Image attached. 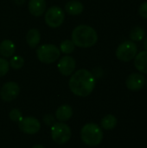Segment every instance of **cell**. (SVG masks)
Returning a JSON list of instances; mask_svg holds the SVG:
<instances>
[{"instance_id":"cell-1","label":"cell","mask_w":147,"mask_h":148,"mask_svg":"<svg viewBox=\"0 0 147 148\" xmlns=\"http://www.w3.org/2000/svg\"><path fill=\"white\" fill-rule=\"evenodd\" d=\"M96 80L93 73L85 69L75 72L70 77L68 86L71 92L79 97H87L95 88Z\"/></svg>"},{"instance_id":"cell-2","label":"cell","mask_w":147,"mask_h":148,"mask_svg":"<svg viewBox=\"0 0 147 148\" xmlns=\"http://www.w3.org/2000/svg\"><path fill=\"white\" fill-rule=\"evenodd\" d=\"M72 42L80 48H90L98 42V34L91 26L78 25L72 31Z\"/></svg>"},{"instance_id":"cell-3","label":"cell","mask_w":147,"mask_h":148,"mask_svg":"<svg viewBox=\"0 0 147 148\" xmlns=\"http://www.w3.org/2000/svg\"><path fill=\"white\" fill-rule=\"evenodd\" d=\"M81 138L84 144L89 147H96L103 140L102 128L95 123H88L81 130Z\"/></svg>"},{"instance_id":"cell-4","label":"cell","mask_w":147,"mask_h":148,"mask_svg":"<svg viewBox=\"0 0 147 148\" xmlns=\"http://www.w3.org/2000/svg\"><path fill=\"white\" fill-rule=\"evenodd\" d=\"M72 135L68 125L64 122H55L51 127V138L56 144L63 145L69 141Z\"/></svg>"},{"instance_id":"cell-5","label":"cell","mask_w":147,"mask_h":148,"mask_svg":"<svg viewBox=\"0 0 147 148\" xmlns=\"http://www.w3.org/2000/svg\"><path fill=\"white\" fill-rule=\"evenodd\" d=\"M60 49L54 44H43L36 49L38 60L46 64L55 62L60 57Z\"/></svg>"},{"instance_id":"cell-6","label":"cell","mask_w":147,"mask_h":148,"mask_svg":"<svg viewBox=\"0 0 147 148\" xmlns=\"http://www.w3.org/2000/svg\"><path fill=\"white\" fill-rule=\"evenodd\" d=\"M138 54V47L133 41H125L116 49V57L121 62H130Z\"/></svg>"},{"instance_id":"cell-7","label":"cell","mask_w":147,"mask_h":148,"mask_svg":"<svg viewBox=\"0 0 147 148\" xmlns=\"http://www.w3.org/2000/svg\"><path fill=\"white\" fill-rule=\"evenodd\" d=\"M64 18L65 14L62 9L59 6H51L48 9L44 16L47 25L53 29L60 27L63 23Z\"/></svg>"},{"instance_id":"cell-8","label":"cell","mask_w":147,"mask_h":148,"mask_svg":"<svg viewBox=\"0 0 147 148\" xmlns=\"http://www.w3.org/2000/svg\"><path fill=\"white\" fill-rule=\"evenodd\" d=\"M20 93V86L15 82L4 83L0 90V97L3 101L10 102L14 101Z\"/></svg>"},{"instance_id":"cell-9","label":"cell","mask_w":147,"mask_h":148,"mask_svg":"<svg viewBox=\"0 0 147 148\" xmlns=\"http://www.w3.org/2000/svg\"><path fill=\"white\" fill-rule=\"evenodd\" d=\"M20 130L26 134H36L41 129L40 121L35 117H24L18 121Z\"/></svg>"},{"instance_id":"cell-10","label":"cell","mask_w":147,"mask_h":148,"mask_svg":"<svg viewBox=\"0 0 147 148\" xmlns=\"http://www.w3.org/2000/svg\"><path fill=\"white\" fill-rule=\"evenodd\" d=\"M75 67H76V62L75 58L70 56H63L57 64L59 72L64 76L71 75L75 69Z\"/></svg>"},{"instance_id":"cell-11","label":"cell","mask_w":147,"mask_h":148,"mask_svg":"<svg viewBox=\"0 0 147 148\" xmlns=\"http://www.w3.org/2000/svg\"><path fill=\"white\" fill-rule=\"evenodd\" d=\"M145 84H146V78L143 75V74L140 73L131 74L126 81V88L132 91L140 90L145 86Z\"/></svg>"},{"instance_id":"cell-12","label":"cell","mask_w":147,"mask_h":148,"mask_svg":"<svg viewBox=\"0 0 147 148\" xmlns=\"http://www.w3.org/2000/svg\"><path fill=\"white\" fill-rule=\"evenodd\" d=\"M29 13L34 16H41L46 10L45 0H29L28 4Z\"/></svg>"},{"instance_id":"cell-13","label":"cell","mask_w":147,"mask_h":148,"mask_svg":"<svg viewBox=\"0 0 147 148\" xmlns=\"http://www.w3.org/2000/svg\"><path fill=\"white\" fill-rule=\"evenodd\" d=\"M73 115V109L69 105H62L55 111V118L61 122L68 121Z\"/></svg>"},{"instance_id":"cell-14","label":"cell","mask_w":147,"mask_h":148,"mask_svg":"<svg viewBox=\"0 0 147 148\" xmlns=\"http://www.w3.org/2000/svg\"><path fill=\"white\" fill-rule=\"evenodd\" d=\"M134 66L138 71L147 74V50L139 52L134 57Z\"/></svg>"},{"instance_id":"cell-15","label":"cell","mask_w":147,"mask_h":148,"mask_svg":"<svg viewBox=\"0 0 147 148\" xmlns=\"http://www.w3.org/2000/svg\"><path fill=\"white\" fill-rule=\"evenodd\" d=\"M16 51L15 43L9 39L3 40L0 42V55L5 58L11 57Z\"/></svg>"},{"instance_id":"cell-16","label":"cell","mask_w":147,"mask_h":148,"mask_svg":"<svg viewBox=\"0 0 147 148\" xmlns=\"http://www.w3.org/2000/svg\"><path fill=\"white\" fill-rule=\"evenodd\" d=\"M65 10L68 14L72 16H77L83 12L84 6L82 3L76 1V0H71L68 2L65 5Z\"/></svg>"},{"instance_id":"cell-17","label":"cell","mask_w":147,"mask_h":148,"mask_svg":"<svg viewBox=\"0 0 147 148\" xmlns=\"http://www.w3.org/2000/svg\"><path fill=\"white\" fill-rule=\"evenodd\" d=\"M26 42L31 49L36 48L39 42H41V34L39 30L36 29H29L26 36Z\"/></svg>"},{"instance_id":"cell-18","label":"cell","mask_w":147,"mask_h":148,"mask_svg":"<svg viewBox=\"0 0 147 148\" xmlns=\"http://www.w3.org/2000/svg\"><path fill=\"white\" fill-rule=\"evenodd\" d=\"M117 118L113 114H107L104 116L101 121V126L105 130H113L117 126Z\"/></svg>"},{"instance_id":"cell-19","label":"cell","mask_w":147,"mask_h":148,"mask_svg":"<svg viewBox=\"0 0 147 148\" xmlns=\"http://www.w3.org/2000/svg\"><path fill=\"white\" fill-rule=\"evenodd\" d=\"M145 29L139 26L134 27L130 32V38L133 42H140L145 37Z\"/></svg>"},{"instance_id":"cell-20","label":"cell","mask_w":147,"mask_h":148,"mask_svg":"<svg viewBox=\"0 0 147 148\" xmlns=\"http://www.w3.org/2000/svg\"><path fill=\"white\" fill-rule=\"evenodd\" d=\"M75 45L72 42V40H63L60 44V51L63 54L68 55L71 54L75 50Z\"/></svg>"},{"instance_id":"cell-21","label":"cell","mask_w":147,"mask_h":148,"mask_svg":"<svg viewBox=\"0 0 147 148\" xmlns=\"http://www.w3.org/2000/svg\"><path fill=\"white\" fill-rule=\"evenodd\" d=\"M10 66L14 69H20L23 64H24V60L22 56H14L11 57L10 61L9 62Z\"/></svg>"},{"instance_id":"cell-22","label":"cell","mask_w":147,"mask_h":148,"mask_svg":"<svg viewBox=\"0 0 147 148\" xmlns=\"http://www.w3.org/2000/svg\"><path fill=\"white\" fill-rule=\"evenodd\" d=\"M9 69H10L9 62L4 58L0 57V77L4 76L8 73Z\"/></svg>"},{"instance_id":"cell-23","label":"cell","mask_w":147,"mask_h":148,"mask_svg":"<svg viewBox=\"0 0 147 148\" xmlns=\"http://www.w3.org/2000/svg\"><path fill=\"white\" fill-rule=\"evenodd\" d=\"M9 117H10V119L12 121H14V122H18V121L23 118V116H22V112H21L19 109H17V108H13V109L10 112Z\"/></svg>"},{"instance_id":"cell-24","label":"cell","mask_w":147,"mask_h":148,"mask_svg":"<svg viewBox=\"0 0 147 148\" xmlns=\"http://www.w3.org/2000/svg\"><path fill=\"white\" fill-rule=\"evenodd\" d=\"M43 122L48 127H52L55 123V117L50 114H47L43 116Z\"/></svg>"},{"instance_id":"cell-25","label":"cell","mask_w":147,"mask_h":148,"mask_svg":"<svg viewBox=\"0 0 147 148\" xmlns=\"http://www.w3.org/2000/svg\"><path fill=\"white\" fill-rule=\"evenodd\" d=\"M139 13L141 17L147 19V2L143 3L139 9Z\"/></svg>"},{"instance_id":"cell-26","label":"cell","mask_w":147,"mask_h":148,"mask_svg":"<svg viewBox=\"0 0 147 148\" xmlns=\"http://www.w3.org/2000/svg\"><path fill=\"white\" fill-rule=\"evenodd\" d=\"M14 2L17 5H22L25 3V0H14Z\"/></svg>"},{"instance_id":"cell-27","label":"cell","mask_w":147,"mask_h":148,"mask_svg":"<svg viewBox=\"0 0 147 148\" xmlns=\"http://www.w3.org/2000/svg\"><path fill=\"white\" fill-rule=\"evenodd\" d=\"M143 45H144V48L146 49V50H147V37L145 39V40H144Z\"/></svg>"},{"instance_id":"cell-28","label":"cell","mask_w":147,"mask_h":148,"mask_svg":"<svg viewBox=\"0 0 147 148\" xmlns=\"http://www.w3.org/2000/svg\"><path fill=\"white\" fill-rule=\"evenodd\" d=\"M31 148H45L42 145H35V146H33Z\"/></svg>"},{"instance_id":"cell-29","label":"cell","mask_w":147,"mask_h":148,"mask_svg":"<svg viewBox=\"0 0 147 148\" xmlns=\"http://www.w3.org/2000/svg\"><path fill=\"white\" fill-rule=\"evenodd\" d=\"M146 85H147V81H146Z\"/></svg>"}]
</instances>
